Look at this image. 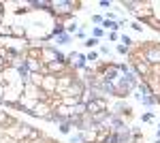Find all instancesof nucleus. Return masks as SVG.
Here are the masks:
<instances>
[{"instance_id": "nucleus-1", "label": "nucleus", "mask_w": 160, "mask_h": 143, "mask_svg": "<svg viewBox=\"0 0 160 143\" xmlns=\"http://www.w3.org/2000/svg\"><path fill=\"white\" fill-rule=\"evenodd\" d=\"M77 7H79V2H73V0H53V17L56 19L73 17V11Z\"/></svg>"}, {"instance_id": "nucleus-2", "label": "nucleus", "mask_w": 160, "mask_h": 143, "mask_svg": "<svg viewBox=\"0 0 160 143\" xmlns=\"http://www.w3.org/2000/svg\"><path fill=\"white\" fill-rule=\"evenodd\" d=\"M143 47V60L152 64V66H160V45L152 43V45H141Z\"/></svg>"}, {"instance_id": "nucleus-3", "label": "nucleus", "mask_w": 160, "mask_h": 143, "mask_svg": "<svg viewBox=\"0 0 160 143\" xmlns=\"http://www.w3.org/2000/svg\"><path fill=\"white\" fill-rule=\"evenodd\" d=\"M58 56H60L58 45H43V51H41V62H43L45 66H49L51 62H58Z\"/></svg>"}, {"instance_id": "nucleus-4", "label": "nucleus", "mask_w": 160, "mask_h": 143, "mask_svg": "<svg viewBox=\"0 0 160 143\" xmlns=\"http://www.w3.org/2000/svg\"><path fill=\"white\" fill-rule=\"evenodd\" d=\"M51 113H53V109H51L49 103H38V105L32 109L28 115H30V118H37V120H45V122H49Z\"/></svg>"}, {"instance_id": "nucleus-5", "label": "nucleus", "mask_w": 160, "mask_h": 143, "mask_svg": "<svg viewBox=\"0 0 160 143\" xmlns=\"http://www.w3.org/2000/svg\"><path fill=\"white\" fill-rule=\"evenodd\" d=\"M102 111H109V100L105 96H98L92 103H88V113L90 115H96V113H102Z\"/></svg>"}, {"instance_id": "nucleus-6", "label": "nucleus", "mask_w": 160, "mask_h": 143, "mask_svg": "<svg viewBox=\"0 0 160 143\" xmlns=\"http://www.w3.org/2000/svg\"><path fill=\"white\" fill-rule=\"evenodd\" d=\"M109 113H113V115H120V118H130L132 115V109H130V105H126V100H118V103H113L109 107Z\"/></svg>"}, {"instance_id": "nucleus-7", "label": "nucleus", "mask_w": 160, "mask_h": 143, "mask_svg": "<svg viewBox=\"0 0 160 143\" xmlns=\"http://www.w3.org/2000/svg\"><path fill=\"white\" fill-rule=\"evenodd\" d=\"M135 22H139V24L145 26V22H148L149 17H154V9H152V2H141V7H139V11L135 13Z\"/></svg>"}, {"instance_id": "nucleus-8", "label": "nucleus", "mask_w": 160, "mask_h": 143, "mask_svg": "<svg viewBox=\"0 0 160 143\" xmlns=\"http://www.w3.org/2000/svg\"><path fill=\"white\" fill-rule=\"evenodd\" d=\"M130 69L135 71V75L139 79H148L149 75H152V64H148L145 60H139L135 64H130Z\"/></svg>"}, {"instance_id": "nucleus-9", "label": "nucleus", "mask_w": 160, "mask_h": 143, "mask_svg": "<svg viewBox=\"0 0 160 143\" xmlns=\"http://www.w3.org/2000/svg\"><path fill=\"white\" fill-rule=\"evenodd\" d=\"M17 124H19V120H15L7 109H0V128L9 130V128H13V126H17Z\"/></svg>"}, {"instance_id": "nucleus-10", "label": "nucleus", "mask_w": 160, "mask_h": 143, "mask_svg": "<svg viewBox=\"0 0 160 143\" xmlns=\"http://www.w3.org/2000/svg\"><path fill=\"white\" fill-rule=\"evenodd\" d=\"M41 90L47 92V94H56V90H58V77L56 75H45V79L41 84Z\"/></svg>"}, {"instance_id": "nucleus-11", "label": "nucleus", "mask_w": 160, "mask_h": 143, "mask_svg": "<svg viewBox=\"0 0 160 143\" xmlns=\"http://www.w3.org/2000/svg\"><path fill=\"white\" fill-rule=\"evenodd\" d=\"M107 128H109L111 132H120V130H124V128H128V126H126L124 118L113 115V113H111V115H109V122H107Z\"/></svg>"}, {"instance_id": "nucleus-12", "label": "nucleus", "mask_w": 160, "mask_h": 143, "mask_svg": "<svg viewBox=\"0 0 160 143\" xmlns=\"http://www.w3.org/2000/svg\"><path fill=\"white\" fill-rule=\"evenodd\" d=\"M26 66L30 73H43V69H45V64L37 58H26Z\"/></svg>"}, {"instance_id": "nucleus-13", "label": "nucleus", "mask_w": 160, "mask_h": 143, "mask_svg": "<svg viewBox=\"0 0 160 143\" xmlns=\"http://www.w3.org/2000/svg\"><path fill=\"white\" fill-rule=\"evenodd\" d=\"M86 66H88V58H86V54H77V58H75V62L71 64V69L77 73V71H83Z\"/></svg>"}, {"instance_id": "nucleus-14", "label": "nucleus", "mask_w": 160, "mask_h": 143, "mask_svg": "<svg viewBox=\"0 0 160 143\" xmlns=\"http://www.w3.org/2000/svg\"><path fill=\"white\" fill-rule=\"evenodd\" d=\"M137 92L143 96V98H145V96H152V94H154V90L149 88V84L145 81V79H141V81H139V85H137Z\"/></svg>"}, {"instance_id": "nucleus-15", "label": "nucleus", "mask_w": 160, "mask_h": 143, "mask_svg": "<svg viewBox=\"0 0 160 143\" xmlns=\"http://www.w3.org/2000/svg\"><path fill=\"white\" fill-rule=\"evenodd\" d=\"M120 7H124L126 11L137 13V11H139V7H141V2H139V0H122V2H120Z\"/></svg>"}, {"instance_id": "nucleus-16", "label": "nucleus", "mask_w": 160, "mask_h": 143, "mask_svg": "<svg viewBox=\"0 0 160 143\" xmlns=\"http://www.w3.org/2000/svg\"><path fill=\"white\" fill-rule=\"evenodd\" d=\"M79 135H81V141H83V143H94V141H96V130H92V128L79 132Z\"/></svg>"}, {"instance_id": "nucleus-17", "label": "nucleus", "mask_w": 160, "mask_h": 143, "mask_svg": "<svg viewBox=\"0 0 160 143\" xmlns=\"http://www.w3.org/2000/svg\"><path fill=\"white\" fill-rule=\"evenodd\" d=\"M43 79H45V75L43 73H30V84L37 85V88H41V84H43Z\"/></svg>"}, {"instance_id": "nucleus-18", "label": "nucleus", "mask_w": 160, "mask_h": 143, "mask_svg": "<svg viewBox=\"0 0 160 143\" xmlns=\"http://www.w3.org/2000/svg\"><path fill=\"white\" fill-rule=\"evenodd\" d=\"M145 26H149L152 30H156V32H160V17H156V15H154V17H149L148 22H145Z\"/></svg>"}, {"instance_id": "nucleus-19", "label": "nucleus", "mask_w": 160, "mask_h": 143, "mask_svg": "<svg viewBox=\"0 0 160 143\" xmlns=\"http://www.w3.org/2000/svg\"><path fill=\"white\" fill-rule=\"evenodd\" d=\"M71 41H73V34H68V32H64V34L56 36V43H58V45H68Z\"/></svg>"}, {"instance_id": "nucleus-20", "label": "nucleus", "mask_w": 160, "mask_h": 143, "mask_svg": "<svg viewBox=\"0 0 160 143\" xmlns=\"http://www.w3.org/2000/svg\"><path fill=\"white\" fill-rule=\"evenodd\" d=\"M2 36H13V28H11V24H0V38Z\"/></svg>"}, {"instance_id": "nucleus-21", "label": "nucleus", "mask_w": 160, "mask_h": 143, "mask_svg": "<svg viewBox=\"0 0 160 143\" xmlns=\"http://www.w3.org/2000/svg\"><path fill=\"white\" fill-rule=\"evenodd\" d=\"M58 130L62 132V135H71V130H73V124L66 120V122H62V124H58Z\"/></svg>"}, {"instance_id": "nucleus-22", "label": "nucleus", "mask_w": 160, "mask_h": 143, "mask_svg": "<svg viewBox=\"0 0 160 143\" xmlns=\"http://www.w3.org/2000/svg\"><path fill=\"white\" fill-rule=\"evenodd\" d=\"M11 28H13V36H17V38H22V36L28 34L26 28H19V24H11Z\"/></svg>"}, {"instance_id": "nucleus-23", "label": "nucleus", "mask_w": 160, "mask_h": 143, "mask_svg": "<svg viewBox=\"0 0 160 143\" xmlns=\"http://www.w3.org/2000/svg\"><path fill=\"white\" fill-rule=\"evenodd\" d=\"M64 32H66V28H64L62 24H56L53 28H51V36H60V34H64Z\"/></svg>"}, {"instance_id": "nucleus-24", "label": "nucleus", "mask_w": 160, "mask_h": 143, "mask_svg": "<svg viewBox=\"0 0 160 143\" xmlns=\"http://www.w3.org/2000/svg\"><path fill=\"white\" fill-rule=\"evenodd\" d=\"M92 36H94V38H102V36H105V30H102V28H100V26H94V28H92Z\"/></svg>"}, {"instance_id": "nucleus-25", "label": "nucleus", "mask_w": 160, "mask_h": 143, "mask_svg": "<svg viewBox=\"0 0 160 143\" xmlns=\"http://www.w3.org/2000/svg\"><path fill=\"white\" fill-rule=\"evenodd\" d=\"M98 43H100L98 38H94V36H88V38H86V43H83V45H86V47H90V49H94L96 45H98Z\"/></svg>"}, {"instance_id": "nucleus-26", "label": "nucleus", "mask_w": 160, "mask_h": 143, "mask_svg": "<svg viewBox=\"0 0 160 143\" xmlns=\"http://www.w3.org/2000/svg\"><path fill=\"white\" fill-rule=\"evenodd\" d=\"M77 26H79V24H77V22H68V24L64 26V28H66V32H68V34H73V32H75V34H77V30H79Z\"/></svg>"}, {"instance_id": "nucleus-27", "label": "nucleus", "mask_w": 160, "mask_h": 143, "mask_svg": "<svg viewBox=\"0 0 160 143\" xmlns=\"http://www.w3.org/2000/svg\"><path fill=\"white\" fill-rule=\"evenodd\" d=\"M98 51H94V49H92V51H90V54H86V58H88V62H92V64H94V62H96V60H98Z\"/></svg>"}, {"instance_id": "nucleus-28", "label": "nucleus", "mask_w": 160, "mask_h": 143, "mask_svg": "<svg viewBox=\"0 0 160 143\" xmlns=\"http://www.w3.org/2000/svg\"><path fill=\"white\" fill-rule=\"evenodd\" d=\"M118 54H120V56H128V54H130V47H126V45L120 43V45H118Z\"/></svg>"}, {"instance_id": "nucleus-29", "label": "nucleus", "mask_w": 160, "mask_h": 143, "mask_svg": "<svg viewBox=\"0 0 160 143\" xmlns=\"http://www.w3.org/2000/svg\"><path fill=\"white\" fill-rule=\"evenodd\" d=\"M102 22H105V15H92V24L102 26Z\"/></svg>"}, {"instance_id": "nucleus-30", "label": "nucleus", "mask_w": 160, "mask_h": 143, "mask_svg": "<svg viewBox=\"0 0 160 143\" xmlns=\"http://www.w3.org/2000/svg\"><path fill=\"white\" fill-rule=\"evenodd\" d=\"M98 54H100V56H111V49L107 47V45H100V47H98Z\"/></svg>"}, {"instance_id": "nucleus-31", "label": "nucleus", "mask_w": 160, "mask_h": 143, "mask_svg": "<svg viewBox=\"0 0 160 143\" xmlns=\"http://www.w3.org/2000/svg\"><path fill=\"white\" fill-rule=\"evenodd\" d=\"M68 143H83L81 141V135H79V132H77V135H71V137H68Z\"/></svg>"}, {"instance_id": "nucleus-32", "label": "nucleus", "mask_w": 160, "mask_h": 143, "mask_svg": "<svg viewBox=\"0 0 160 143\" xmlns=\"http://www.w3.org/2000/svg\"><path fill=\"white\" fill-rule=\"evenodd\" d=\"M130 28H132V30H137V32H143V28H145V26L139 24V22H132V24H130Z\"/></svg>"}, {"instance_id": "nucleus-33", "label": "nucleus", "mask_w": 160, "mask_h": 143, "mask_svg": "<svg viewBox=\"0 0 160 143\" xmlns=\"http://www.w3.org/2000/svg\"><path fill=\"white\" fill-rule=\"evenodd\" d=\"M75 36H77V38H83V41L88 38V34H86V30H83V28H79V30H77V34H75Z\"/></svg>"}, {"instance_id": "nucleus-34", "label": "nucleus", "mask_w": 160, "mask_h": 143, "mask_svg": "<svg viewBox=\"0 0 160 143\" xmlns=\"http://www.w3.org/2000/svg\"><path fill=\"white\" fill-rule=\"evenodd\" d=\"M130 135H132V137H141V128H139V126H132V128H130Z\"/></svg>"}, {"instance_id": "nucleus-35", "label": "nucleus", "mask_w": 160, "mask_h": 143, "mask_svg": "<svg viewBox=\"0 0 160 143\" xmlns=\"http://www.w3.org/2000/svg\"><path fill=\"white\" fill-rule=\"evenodd\" d=\"M152 120H154V115H152V113H143V115H141V122H152Z\"/></svg>"}, {"instance_id": "nucleus-36", "label": "nucleus", "mask_w": 160, "mask_h": 143, "mask_svg": "<svg viewBox=\"0 0 160 143\" xmlns=\"http://www.w3.org/2000/svg\"><path fill=\"white\" fill-rule=\"evenodd\" d=\"M98 4L102 7V9H111V4H113V2H111V0H100Z\"/></svg>"}, {"instance_id": "nucleus-37", "label": "nucleus", "mask_w": 160, "mask_h": 143, "mask_svg": "<svg viewBox=\"0 0 160 143\" xmlns=\"http://www.w3.org/2000/svg\"><path fill=\"white\" fill-rule=\"evenodd\" d=\"M4 22V2H0V24Z\"/></svg>"}, {"instance_id": "nucleus-38", "label": "nucleus", "mask_w": 160, "mask_h": 143, "mask_svg": "<svg viewBox=\"0 0 160 143\" xmlns=\"http://www.w3.org/2000/svg\"><path fill=\"white\" fill-rule=\"evenodd\" d=\"M109 41H113V43H115V41H118V38H120V34H118V32H109Z\"/></svg>"}, {"instance_id": "nucleus-39", "label": "nucleus", "mask_w": 160, "mask_h": 143, "mask_svg": "<svg viewBox=\"0 0 160 143\" xmlns=\"http://www.w3.org/2000/svg\"><path fill=\"white\" fill-rule=\"evenodd\" d=\"M156 139H160V124H158V128H156Z\"/></svg>"}, {"instance_id": "nucleus-40", "label": "nucleus", "mask_w": 160, "mask_h": 143, "mask_svg": "<svg viewBox=\"0 0 160 143\" xmlns=\"http://www.w3.org/2000/svg\"><path fill=\"white\" fill-rule=\"evenodd\" d=\"M154 143H160V139H156V141H154Z\"/></svg>"}]
</instances>
